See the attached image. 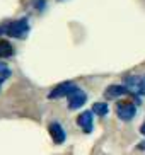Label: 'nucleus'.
Wrapping results in <instances>:
<instances>
[{
  "label": "nucleus",
  "mask_w": 145,
  "mask_h": 155,
  "mask_svg": "<svg viewBox=\"0 0 145 155\" xmlns=\"http://www.w3.org/2000/svg\"><path fill=\"white\" fill-rule=\"evenodd\" d=\"M138 148H140V150H145V141H142L140 145H138Z\"/></svg>",
  "instance_id": "15"
},
{
  "label": "nucleus",
  "mask_w": 145,
  "mask_h": 155,
  "mask_svg": "<svg viewBox=\"0 0 145 155\" xmlns=\"http://www.w3.org/2000/svg\"><path fill=\"white\" fill-rule=\"evenodd\" d=\"M5 29H7V24H4V26H0V34H2V32H5Z\"/></svg>",
  "instance_id": "13"
},
{
  "label": "nucleus",
  "mask_w": 145,
  "mask_h": 155,
  "mask_svg": "<svg viewBox=\"0 0 145 155\" xmlns=\"http://www.w3.org/2000/svg\"><path fill=\"white\" fill-rule=\"evenodd\" d=\"M67 99H68V109H80L82 106L86 104V101H87V94L82 89H73L70 94L67 96Z\"/></svg>",
  "instance_id": "4"
},
{
  "label": "nucleus",
  "mask_w": 145,
  "mask_h": 155,
  "mask_svg": "<svg viewBox=\"0 0 145 155\" xmlns=\"http://www.w3.org/2000/svg\"><path fill=\"white\" fill-rule=\"evenodd\" d=\"M14 55V48L9 41L0 39V58H10Z\"/></svg>",
  "instance_id": "9"
},
{
  "label": "nucleus",
  "mask_w": 145,
  "mask_h": 155,
  "mask_svg": "<svg viewBox=\"0 0 145 155\" xmlns=\"http://www.w3.org/2000/svg\"><path fill=\"white\" fill-rule=\"evenodd\" d=\"M130 94V91H128L125 85H109L106 87L104 91V97L106 99H118V97H123V96H128Z\"/></svg>",
  "instance_id": "7"
},
{
  "label": "nucleus",
  "mask_w": 145,
  "mask_h": 155,
  "mask_svg": "<svg viewBox=\"0 0 145 155\" xmlns=\"http://www.w3.org/2000/svg\"><path fill=\"white\" fill-rule=\"evenodd\" d=\"M73 89H77V85H75L73 82H62V84H58V85L55 87L50 94H48V97H50V99H60V97H67L68 94L73 91Z\"/></svg>",
  "instance_id": "5"
},
{
  "label": "nucleus",
  "mask_w": 145,
  "mask_h": 155,
  "mask_svg": "<svg viewBox=\"0 0 145 155\" xmlns=\"http://www.w3.org/2000/svg\"><path fill=\"white\" fill-rule=\"evenodd\" d=\"M27 32H29V19L27 17L12 21V22L7 24V29H5V34L10 36V38H15V39H22V38H26Z\"/></svg>",
  "instance_id": "1"
},
{
  "label": "nucleus",
  "mask_w": 145,
  "mask_h": 155,
  "mask_svg": "<svg viewBox=\"0 0 145 155\" xmlns=\"http://www.w3.org/2000/svg\"><path fill=\"white\" fill-rule=\"evenodd\" d=\"M123 85L130 91V94L145 96V78L138 77V75H128V77H125L123 78Z\"/></svg>",
  "instance_id": "2"
},
{
  "label": "nucleus",
  "mask_w": 145,
  "mask_h": 155,
  "mask_svg": "<svg viewBox=\"0 0 145 155\" xmlns=\"http://www.w3.org/2000/svg\"><path fill=\"white\" fill-rule=\"evenodd\" d=\"M108 113H109V106L106 102H94L92 114H96V116H106Z\"/></svg>",
  "instance_id": "10"
},
{
  "label": "nucleus",
  "mask_w": 145,
  "mask_h": 155,
  "mask_svg": "<svg viewBox=\"0 0 145 155\" xmlns=\"http://www.w3.org/2000/svg\"><path fill=\"white\" fill-rule=\"evenodd\" d=\"M46 5V0H36V9L38 10H43Z\"/></svg>",
  "instance_id": "12"
},
{
  "label": "nucleus",
  "mask_w": 145,
  "mask_h": 155,
  "mask_svg": "<svg viewBox=\"0 0 145 155\" xmlns=\"http://www.w3.org/2000/svg\"><path fill=\"white\" fill-rule=\"evenodd\" d=\"M92 111H84L77 116V124L84 130V133H91L92 131Z\"/></svg>",
  "instance_id": "8"
},
{
  "label": "nucleus",
  "mask_w": 145,
  "mask_h": 155,
  "mask_svg": "<svg viewBox=\"0 0 145 155\" xmlns=\"http://www.w3.org/2000/svg\"><path fill=\"white\" fill-rule=\"evenodd\" d=\"M10 68L7 67V65L4 63V61H0V80H5V78L10 77Z\"/></svg>",
  "instance_id": "11"
},
{
  "label": "nucleus",
  "mask_w": 145,
  "mask_h": 155,
  "mask_svg": "<svg viewBox=\"0 0 145 155\" xmlns=\"http://www.w3.org/2000/svg\"><path fill=\"white\" fill-rule=\"evenodd\" d=\"M0 85H2V80H0Z\"/></svg>",
  "instance_id": "16"
},
{
  "label": "nucleus",
  "mask_w": 145,
  "mask_h": 155,
  "mask_svg": "<svg viewBox=\"0 0 145 155\" xmlns=\"http://www.w3.org/2000/svg\"><path fill=\"white\" fill-rule=\"evenodd\" d=\"M116 114L121 121H132L137 114V106L132 101H120L116 102Z\"/></svg>",
  "instance_id": "3"
},
{
  "label": "nucleus",
  "mask_w": 145,
  "mask_h": 155,
  "mask_svg": "<svg viewBox=\"0 0 145 155\" xmlns=\"http://www.w3.org/2000/svg\"><path fill=\"white\" fill-rule=\"evenodd\" d=\"M48 131H50V137L51 140L56 143V145H62V143H65V138H67V133H65L63 126L60 123H50V126H48Z\"/></svg>",
  "instance_id": "6"
},
{
  "label": "nucleus",
  "mask_w": 145,
  "mask_h": 155,
  "mask_svg": "<svg viewBox=\"0 0 145 155\" xmlns=\"http://www.w3.org/2000/svg\"><path fill=\"white\" fill-rule=\"evenodd\" d=\"M140 133H142V135H145V121H143V124L140 126Z\"/></svg>",
  "instance_id": "14"
}]
</instances>
